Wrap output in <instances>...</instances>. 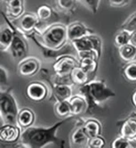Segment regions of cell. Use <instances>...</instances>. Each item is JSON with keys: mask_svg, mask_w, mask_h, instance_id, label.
<instances>
[{"mask_svg": "<svg viewBox=\"0 0 136 148\" xmlns=\"http://www.w3.org/2000/svg\"><path fill=\"white\" fill-rule=\"evenodd\" d=\"M70 118H62L60 121L49 128L30 126L24 129L20 135V145L24 147L41 148L49 144H57L60 145V139L56 136L57 130L61 125L69 121Z\"/></svg>", "mask_w": 136, "mask_h": 148, "instance_id": "1", "label": "cell"}, {"mask_svg": "<svg viewBox=\"0 0 136 148\" xmlns=\"http://www.w3.org/2000/svg\"><path fill=\"white\" fill-rule=\"evenodd\" d=\"M79 92L85 97L88 102V110L91 107L98 106L101 103L108 101L109 99L116 96L105 83L101 80H92L86 85L80 86Z\"/></svg>", "mask_w": 136, "mask_h": 148, "instance_id": "2", "label": "cell"}, {"mask_svg": "<svg viewBox=\"0 0 136 148\" xmlns=\"http://www.w3.org/2000/svg\"><path fill=\"white\" fill-rule=\"evenodd\" d=\"M0 112H1V118L4 119L5 123L17 124L18 117V106L17 103L10 91L1 90L0 93Z\"/></svg>", "mask_w": 136, "mask_h": 148, "instance_id": "3", "label": "cell"}, {"mask_svg": "<svg viewBox=\"0 0 136 148\" xmlns=\"http://www.w3.org/2000/svg\"><path fill=\"white\" fill-rule=\"evenodd\" d=\"M76 48L77 52L86 51V50H95L99 56L101 54V39L100 37L95 35V33L88 35L86 37L81 38L79 39H76L70 41Z\"/></svg>", "mask_w": 136, "mask_h": 148, "instance_id": "4", "label": "cell"}, {"mask_svg": "<svg viewBox=\"0 0 136 148\" xmlns=\"http://www.w3.org/2000/svg\"><path fill=\"white\" fill-rule=\"evenodd\" d=\"M79 66V61L70 56H63L59 57L54 63L53 69L56 76H69L73 69Z\"/></svg>", "mask_w": 136, "mask_h": 148, "instance_id": "5", "label": "cell"}, {"mask_svg": "<svg viewBox=\"0 0 136 148\" xmlns=\"http://www.w3.org/2000/svg\"><path fill=\"white\" fill-rule=\"evenodd\" d=\"M26 95L30 100L40 102L46 98L48 95V89L44 83L33 81L28 85L26 88Z\"/></svg>", "mask_w": 136, "mask_h": 148, "instance_id": "6", "label": "cell"}, {"mask_svg": "<svg viewBox=\"0 0 136 148\" xmlns=\"http://www.w3.org/2000/svg\"><path fill=\"white\" fill-rule=\"evenodd\" d=\"M20 127L19 125L5 123L1 126L0 130V139L5 143H14L20 138L22 131L20 130Z\"/></svg>", "mask_w": 136, "mask_h": 148, "instance_id": "7", "label": "cell"}, {"mask_svg": "<svg viewBox=\"0 0 136 148\" xmlns=\"http://www.w3.org/2000/svg\"><path fill=\"white\" fill-rule=\"evenodd\" d=\"M9 50L14 59H22L27 55L28 44L22 35L15 32Z\"/></svg>", "mask_w": 136, "mask_h": 148, "instance_id": "8", "label": "cell"}, {"mask_svg": "<svg viewBox=\"0 0 136 148\" xmlns=\"http://www.w3.org/2000/svg\"><path fill=\"white\" fill-rule=\"evenodd\" d=\"M67 31H68L69 41L79 39L81 38L86 37L88 35L95 33L92 29H90L84 23H79V22L73 23L69 24V26H67Z\"/></svg>", "mask_w": 136, "mask_h": 148, "instance_id": "9", "label": "cell"}, {"mask_svg": "<svg viewBox=\"0 0 136 148\" xmlns=\"http://www.w3.org/2000/svg\"><path fill=\"white\" fill-rule=\"evenodd\" d=\"M40 63L39 61L34 57L24 59L20 62L18 66V72L23 77H31L35 75L39 71Z\"/></svg>", "mask_w": 136, "mask_h": 148, "instance_id": "10", "label": "cell"}, {"mask_svg": "<svg viewBox=\"0 0 136 148\" xmlns=\"http://www.w3.org/2000/svg\"><path fill=\"white\" fill-rule=\"evenodd\" d=\"M39 22L37 14H24L19 19V28L23 33H31L36 29Z\"/></svg>", "mask_w": 136, "mask_h": 148, "instance_id": "11", "label": "cell"}, {"mask_svg": "<svg viewBox=\"0 0 136 148\" xmlns=\"http://www.w3.org/2000/svg\"><path fill=\"white\" fill-rule=\"evenodd\" d=\"M72 115H80L88 110V102L83 95H75L69 99Z\"/></svg>", "mask_w": 136, "mask_h": 148, "instance_id": "12", "label": "cell"}, {"mask_svg": "<svg viewBox=\"0 0 136 148\" xmlns=\"http://www.w3.org/2000/svg\"><path fill=\"white\" fill-rule=\"evenodd\" d=\"M120 135L132 139L136 137V113H132L127 119H125L122 124L120 129Z\"/></svg>", "mask_w": 136, "mask_h": 148, "instance_id": "13", "label": "cell"}, {"mask_svg": "<svg viewBox=\"0 0 136 148\" xmlns=\"http://www.w3.org/2000/svg\"><path fill=\"white\" fill-rule=\"evenodd\" d=\"M24 11V0H7L6 14L7 16L16 19L22 16Z\"/></svg>", "mask_w": 136, "mask_h": 148, "instance_id": "14", "label": "cell"}, {"mask_svg": "<svg viewBox=\"0 0 136 148\" xmlns=\"http://www.w3.org/2000/svg\"><path fill=\"white\" fill-rule=\"evenodd\" d=\"M35 121V113L33 111L29 108H23L19 111L17 117V124L22 129H27L32 126Z\"/></svg>", "mask_w": 136, "mask_h": 148, "instance_id": "15", "label": "cell"}, {"mask_svg": "<svg viewBox=\"0 0 136 148\" xmlns=\"http://www.w3.org/2000/svg\"><path fill=\"white\" fill-rule=\"evenodd\" d=\"M89 140V137L86 135L85 130H84L83 124L78 125L77 128L73 130L71 136H70V143L71 145L75 146H83L86 144L87 145Z\"/></svg>", "mask_w": 136, "mask_h": 148, "instance_id": "16", "label": "cell"}, {"mask_svg": "<svg viewBox=\"0 0 136 148\" xmlns=\"http://www.w3.org/2000/svg\"><path fill=\"white\" fill-rule=\"evenodd\" d=\"M14 33H15L14 30L8 25H5L1 29V34H0V47H1V51L9 50L10 46H11L14 37Z\"/></svg>", "mask_w": 136, "mask_h": 148, "instance_id": "17", "label": "cell"}, {"mask_svg": "<svg viewBox=\"0 0 136 148\" xmlns=\"http://www.w3.org/2000/svg\"><path fill=\"white\" fill-rule=\"evenodd\" d=\"M54 96L57 101L69 100L72 95V88L69 84H56L54 87Z\"/></svg>", "mask_w": 136, "mask_h": 148, "instance_id": "18", "label": "cell"}, {"mask_svg": "<svg viewBox=\"0 0 136 148\" xmlns=\"http://www.w3.org/2000/svg\"><path fill=\"white\" fill-rule=\"evenodd\" d=\"M83 127L89 138H92V137H95L96 136L101 135V125L97 120H95V119L87 120L86 121L83 123Z\"/></svg>", "mask_w": 136, "mask_h": 148, "instance_id": "19", "label": "cell"}, {"mask_svg": "<svg viewBox=\"0 0 136 148\" xmlns=\"http://www.w3.org/2000/svg\"><path fill=\"white\" fill-rule=\"evenodd\" d=\"M70 79L74 84L83 86L89 82V74L84 71L80 66H78L73 69V71H71Z\"/></svg>", "mask_w": 136, "mask_h": 148, "instance_id": "20", "label": "cell"}, {"mask_svg": "<svg viewBox=\"0 0 136 148\" xmlns=\"http://www.w3.org/2000/svg\"><path fill=\"white\" fill-rule=\"evenodd\" d=\"M118 53L120 58L124 62H133L136 58V47L131 43L118 47Z\"/></svg>", "mask_w": 136, "mask_h": 148, "instance_id": "21", "label": "cell"}, {"mask_svg": "<svg viewBox=\"0 0 136 148\" xmlns=\"http://www.w3.org/2000/svg\"><path fill=\"white\" fill-rule=\"evenodd\" d=\"M79 66L86 71L89 75L95 73L98 68V60L92 57H85L79 59Z\"/></svg>", "mask_w": 136, "mask_h": 148, "instance_id": "22", "label": "cell"}, {"mask_svg": "<svg viewBox=\"0 0 136 148\" xmlns=\"http://www.w3.org/2000/svg\"><path fill=\"white\" fill-rule=\"evenodd\" d=\"M54 111L58 117L67 118L69 114H71V106L69 100L57 101L54 106Z\"/></svg>", "mask_w": 136, "mask_h": 148, "instance_id": "23", "label": "cell"}, {"mask_svg": "<svg viewBox=\"0 0 136 148\" xmlns=\"http://www.w3.org/2000/svg\"><path fill=\"white\" fill-rule=\"evenodd\" d=\"M124 76L130 82H136V62H128L123 70Z\"/></svg>", "mask_w": 136, "mask_h": 148, "instance_id": "24", "label": "cell"}, {"mask_svg": "<svg viewBox=\"0 0 136 148\" xmlns=\"http://www.w3.org/2000/svg\"><path fill=\"white\" fill-rule=\"evenodd\" d=\"M130 38H131V34L127 31L124 29H121L119 32L117 33L116 37H115V45L118 47H120L124 45H126L130 43Z\"/></svg>", "mask_w": 136, "mask_h": 148, "instance_id": "25", "label": "cell"}, {"mask_svg": "<svg viewBox=\"0 0 136 148\" xmlns=\"http://www.w3.org/2000/svg\"><path fill=\"white\" fill-rule=\"evenodd\" d=\"M52 14H53V11H52L51 7L46 5L39 6L37 11V15L41 22H46L49 20L52 16Z\"/></svg>", "mask_w": 136, "mask_h": 148, "instance_id": "26", "label": "cell"}, {"mask_svg": "<svg viewBox=\"0 0 136 148\" xmlns=\"http://www.w3.org/2000/svg\"><path fill=\"white\" fill-rule=\"evenodd\" d=\"M121 29L127 31L130 34L136 31V12L125 21V23L122 25Z\"/></svg>", "mask_w": 136, "mask_h": 148, "instance_id": "27", "label": "cell"}, {"mask_svg": "<svg viewBox=\"0 0 136 148\" xmlns=\"http://www.w3.org/2000/svg\"><path fill=\"white\" fill-rule=\"evenodd\" d=\"M112 148H130L131 147V142L129 138H126L123 136H119L111 144Z\"/></svg>", "mask_w": 136, "mask_h": 148, "instance_id": "28", "label": "cell"}, {"mask_svg": "<svg viewBox=\"0 0 136 148\" xmlns=\"http://www.w3.org/2000/svg\"><path fill=\"white\" fill-rule=\"evenodd\" d=\"M105 145H106L105 139L101 135L89 138L87 143V146L90 148H101L105 146Z\"/></svg>", "mask_w": 136, "mask_h": 148, "instance_id": "29", "label": "cell"}, {"mask_svg": "<svg viewBox=\"0 0 136 148\" xmlns=\"http://www.w3.org/2000/svg\"><path fill=\"white\" fill-rule=\"evenodd\" d=\"M79 1L89 9L92 14H96L100 6L101 0H79Z\"/></svg>", "mask_w": 136, "mask_h": 148, "instance_id": "30", "label": "cell"}, {"mask_svg": "<svg viewBox=\"0 0 136 148\" xmlns=\"http://www.w3.org/2000/svg\"><path fill=\"white\" fill-rule=\"evenodd\" d=\"M78 58H85V57H92L99 60L100 56H98L97 53L95 50H86V51H81V52H78Z\"/></svg>", "mask_w": 136, "mask_h": 148, "instance_id": "31", "label": "cell"}, {"mask_svg": "<svg viewBox=\"0 0 136 148\" xmlns=\"http://www.w3.org/2000/svg\"><path fill=\"white\" fill-rule=\"evenodd\" d=\"M58 5L62 10H69L75 4V0H58Z\"/></svg>", "mask_w": 136, "mask_h": 148, "instance_id": "32", "label": "cell"}, {"mask_svg": "<svg viewBox=\"0 0 136 148\" xmlns=\"http://www.w3.org/2000/svg\"><path fill=\"white\" fill-rule=\"evenodd\" d=\"M130 0H109V3L112 7H123L127 5Z\"/></svg>", "mask_w": 136, "mask_h": 148, "instance_id": "33", "label": "cell"}, {"mask_svg": "<svg viewBox=\"0 0 136 148\" xmlns=\"http://www.w3.org/2000/svg\"><path fill=\"white\" fill-rule=\"evenodd\" d=\"M0 81H1V86H5L8 81V74L5 68L1 67L0 70Z\"/></svg>", "mask_w": 136, "mask_h": 148, "instance_id": "34", "label": "cell"}, {"mask_svg": "<svg viewBox=\"0 0 136 148\" xmlns=\"http://www.w3.org/2000/svg\"><path fill=\"white\" fill-rule=\"evenodd\" d=\"M130 43L136 47V31L131 34V38H130Z\"/></svg>", "mask_w": 136, "mask_h": 148, "instance_id": "35", "label": "cell"}, {"mask_svg": "<svg viewBox=\"0 0 136 148\" xmlns=\"http://www.w3.org/2000/svg\"><path fill=\"white\" fill-rule=\"evenodd\" d=\"M132 102H133V106L136 108V90H135V91H134V93L133 94V97H132Z\"/></svg>", "mask_w": 136, "mask_h": 148, "instance_id": "36", "label": "cell"}]
</instances>
